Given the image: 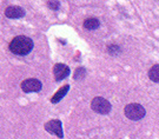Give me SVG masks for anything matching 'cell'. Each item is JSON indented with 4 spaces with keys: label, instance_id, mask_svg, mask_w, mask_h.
Returning a JSON list of instances; mask_svg holds the SVG:
<instances>
[{
    "label": "cell",
    "instance_id": "5",
    "mask_svg": "<svg viewBox=\"0 0 159 139\" xmlns=\"http://www.w3.org/2000/svg\"><path fill=\"white\" fill-rule=\"evenodd\" d=\"M45 130L47 132L52 134H56L58 138H63L64 132H63V126H61V122L58 119H53L50 120L45 124Z\"/></svg>",
    "mask_w": 159,
    "mask_h": 139
},
{
    "label": "cell",
    "instance_id": "4",
    "mask_svg": "<svg viewBox=\"0 0 159 139\" xmlns=\"http://www.w3.org/2000/svg\"><path fill=\"white\" fill-rule=\"evenodd\" d=\"M20 87L24 92L30 93V92H39L43 87L41 81L38 79H34V78H29V79H25V80L20 84Z\"/></svg>",
    "mask_w": 159,
    "mask_h": 139
},
{
    "label": "cell",
    "instance_id": "1",
    "mask_svg": "<svg viewBox=\"0 0 159 139\" xmlns=\"http://www.w3.org/2000/svg\"><path fill=\"white\" fill-rule=\"evenodd\" d=\"M34 44L32 39L26 37V35H18L16 38H13V40L10 43V50L12 53L17 54V56H26L29 54Z\"/></svg>",
    "mask_w": 159,
    "mask_h": 139
},
{
    "label": "cell",
    "instance_id": "13",
    "mask_svg": "<svg viewBox=\"0 0 159 139\" xmlns=\"http://www.w3.org/2000/svg\"><path fill=\"white\" fill-rule=\"evenodd\" d=\"M47 5H48L50 8L54 10V11H57V10H59V7H60V2H59V1H48Z\"/></svg>",
    "mask_w": 159,
    "mask_h": 139
},
{
    "label": "cell",
    "instance_id": "7",
    "mask_svg": "<svg viewBox=\"0 0 159 139\" xmlns=\"http://www.w3.org/2000/svg\"><path fill=\"white\" fill-rule=\"evenodd\" d=\"M5 16L10 19H18L25 16V11L19 6H8L5 10Z\"/></svg>",
    "mask_w": 159,
    "mask_h": 139
},
{
    "label": "cell",
    "instance_id": "8",
    "mask_svg": "<svg viewBox=\"0 0 159 139\" xmlns=\"http://www.w3.org/2000/svg\"><path fill=\"white\" fill-rule=\"evenodd\" d=\"M68 90H70V85H65V86L60 87L57 92L54 93V96L51 98L52 104H57V103H59V101H60V100H61V99L67 94Z\"/></svg>",
    "mask_w": 159,
    "mask_h": 139
},
{
    "label": "cell",
    "instance_id": "10",
    "mask_svg": "<svg viewBox=\"0 0 159 139\" xmlns=\"http://www.w3.org/2000/svg\"><path fill=\"white\" fill-rule=\"evenodd\" d=\"M148 78L154 83H159V64L153 65L148 71Z\"/></svg>",
    "mask_w": 159,
    "mask_h": 139
},
{
    "label": "cell",
    "instance_id": "2",
    "mask_svg": "<svg viewBox=\"0 0 159 139\" xmlns=\"http://www.w3.org/2000/svg\"><path fill=\"white\" fill-rule=\"evenodd\" d=\"M124 113H125V116L129 119H131V120H140L142 118L145 117L146 111H145V109L140 104L133 103V104L126 105Z\"/></svg>",
    "mask_w": 159,
    "mask_h": 139
},
{
    "label": "cell",
    "instance_id": "3",
    "mask_svg": "<svg viewBox=\"0 0 159 139\" xmlns=\"http://www.w3.org/2000/svg\"><path fill=\"white\" fill-rule=\"evenodd\" d=\"M91 107L92 110L97 112V113H99V114H107V113H110L111 109H112L110 101L106 100L105 98H102V97L93 98L91 103Z\"/></svg>",
    "mask_w": 159,
    "mask_h": 139
},
{
    "label": "cell",
    "instance_id": "6",
    "mask_svg": "<svg viewBox=\"0 0 159 139\" xmlns=\"http://www.w3.org/2000/svg\"><path fill=\"white\" fill-rule=\"evenodd\" d=\"M53 74L57 81H60L70 75V67L65 64H56L53 67Z\"/></svg>",
    "mask_w": 159,
    "mask_h": 139
},
{
    "label": "cell",
    "instance_id": "12",
    "mask_svg": "<svg viewBox=\"0 0 159 139\" xmlns=\"http://www.w3.org/2000/svg\"><path fill=\"white\" fill-rule=\"evenodd\" d=\"M107 51H108V53L110 54H119L120 53V47L118 46V45H110V46L107 47Z\"/></svg>",
    "mask_w": 159,
    "mask_h": 139
},
{
    "label": "cell",
    "instance_id": "11",
    "mask_svg": "<svg viewBox=\"0 0 159 139\" xmlns=\"http://www.w3.org/2000/svg\"><path fill=\"white\" fill-rule=\"evenodd\" d=\"M86 75V70L84 67H79V69L75 70V72H74V79L75 80H81V79H84Z\"/></svg>",
    "mask_w": 159,
    "mask_h": 139
},
{
    "label": "cell",
    "instance_id": "9",
    "mask_svg": "<svg viewBox=\"0 0 159 139\" xmlns=\"http://www.w3.org/2000/svg\"><path fill=\"white\" fill-rule=\"evenodd\" d=\"M100 26V23L99 20L96 19V18H89L84 21V27L89 31H93V29H97Z\"/></svg>",
    "mask_w": 159,
    "mask_h": 139
}]
</instances>
